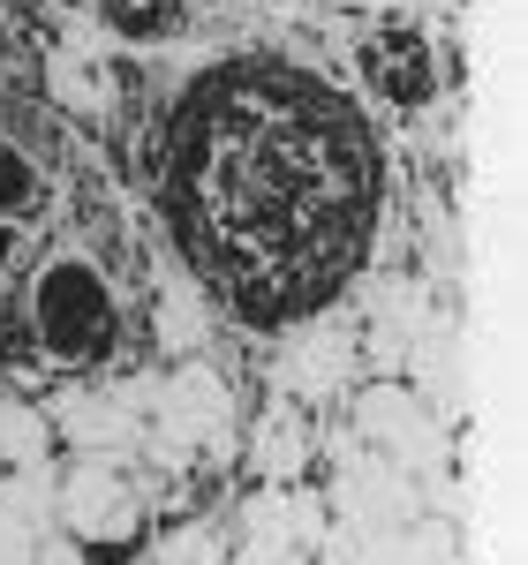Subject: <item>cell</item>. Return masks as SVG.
Here are the masks:
<instances>
[{"mask_svg": "<svg viewBox=\"0 0 528 565\" xmlns=\"http://www.w3.org/2000/svg\"><path fill=\"white\" fill-rule=\"evenodd\" d=\"M167 218L242 332H295L355 279L378 234V143L348 90L242 53L175 106Z\"/></svg>", "mask_w": 528, "mask_h": 565, "instance_id": "1", "label": "cell"}, {"mask_svg": "<svg viewBox=\"0 0 528 565\" xmlns=\"http://www.w3.org/2000/svg\"><path fill=\"white\" fill-rule=\"evenodd\" d=\"M23 317H31L39 362H53V370H98V362L122 354V332H129L114 279H106L84 249H53V257L31 271Z\"/></svg>", "mask_w": 528, "mask_h": 565, "instance_id": "2", "label": "cell"}, {"mask_svg": "<svg viewBox=\"0 0 528 565\" xmlns=\"http://www.w3.org/2000/svg\"><path fill=\"white\" fill-rule=\"evenodd\" d=\"M348 430L378 452V460H393L400 476H445V423L439 407L423 399L415 385H400V377H362L348 399Z\"/></svg>", "mask_w": 528, "mask_h": 565, "instance_id": "3", "label": "cell"}, {"mask_svg": "<svg viewBox=\"0 0 528 565\" xmlns=\"http://www.w3.org/2000/svg\"><path fill=\"white\" fill-rule=\"evenodd\" d=\"M53 527L76 535L84 551L136 543L144 498H136V482L122 476V460H68V468H61V490H53Z\"/></svg>", "mask_w": 528, "mask_h": 565, "instance_id": "4", "label": "cell"}, {"mask_svg": "<svg viewBox=\"0 0 528 565\" xmlns=\"http://www.w3.org/2000/svg\"><path fill=\"white\" fill-rule=\"evenodd\" d=\"M45 423H53V445H76V460H136V437H144V415L114 385L53 392Z\"/></svg>", "mask_w": 528, "mask_h": 565, "instance_id": "5", "label": "cell"}, {"mask_svg": "<svg viewBox=\"0 0 528 565\" xmlns=\"http://www.w3.org/2000/svg\"><path fill=\"white\" fill-rule=\"evenodd\" d=\"M362 84L378 90L393 114H423L439 98V53H431V39L415 23H386L362 45Z\"/></svg>", "mask_w": 528, "mask_h": 565, "instance_id": "6", "label": "cell"}, {"mask_svg": "<svg viewBox=\"0 0 528 565\" xmlns=\"http://www.w3.org/2000/svg\"><path fill=\"white\" fill-rule=\"evenodd\" d=\"M355 377V324H325V317H309L295 324V340L279 354V399H332V392Z\"/></svg>", "mask_w": 528, "mask_h": 565, "instance_id": "7", "label": "cell"}, {"mask_svg": "<svg viewBox=\"0 0 528 565\" xmlns=\"http://www.w3.org/2000/svg\"><path fill=\"white\" fill-rule=\"evenodd\" d=\"M242 460H250V476L272 482V490H295V476L309 468V445H317V430H309V415H303V399H264V415L242 430Z\"/></svg>", "mask_w": 528, "mask_h": 565, "instance_id": "8", "label": "cell"}, {"mask_svg": "<svg viewBox=\"0 0 528 565\" xmlns=\"http://www.w3.org/2000/svg\"><path fill=\"white\" fill-rule=\"evenodd\" d=\"M45 98H53L68 121H106V114H114V84H106V68L91 61L84 31L45 53Z\"/></svg>", "mask_w": 528, "mask_h": 565, "instance_id": "9", "label": "cell"}, {"mask_svg": "<svg viewBox=\"0 0 528 565\" xmlns=\"http://www.w3.org/2000/svg\"><path fill=\"white\" fill-rule=\"evenodd\" d=\"M151 340L175 354H204L212 348V295L197 287V279H181V271H167L159 279V295H151Z\"/></svg>", "mask_w": 528, "mask_h": 565, "instance_id": "10", "label": "cell"}, {"mask_svg": "<svg viewBox=\"0 0 528 565\" xmlns=\"http://www.w3.org/2000/svg\"><path fill=\"white\" fill-rule=\"evenodd\" d=\"M53 490H61V460H23L0 476V513L31 535H53Z\"/></svg>", "mask_w": 528, "mask_h": 565, "instance_id": "11", "label": "cell"}, {"mask_svg": "<svg viewBox=\"0 0 528 565\" xmlns=\"http://www.w3.org/2000/svg\"><path fill=\"white\" fill-rule=\"evenodd\" d=\"M98 23L129 45H175L189 31V0H98Z\"/></svg>", "mask_w": 528, "mask_h": 565, "instance_id": "12", "label": "cell"}, {"mask_svg": "<svg viewBox=\"0 0 528 565\" xmlns=\"http://www.w3.org/2000/svg\"><path fill=\"white\" fill-rule=\"evenodd\" d=\"M45 196H53V181L45 167L15 143V136H0V226H23V218L45 212Z\"/></svg>", "mask_w": 528, "mask_h": 565, "instance_id": "13", "label": "cell"}, {"mask_svg": "<svg viewBox=\"0 0 528 565\" xmlns=\"http://www.w3.org/2000/svg\"><path fill=\"white\" fill-rule=\"evenodd\" d=\"M234 527H242V543H264V551H295V490H272V482H257V490L242 498Z\"/></svg>", "mask_w": 528, "mask_h": 565, "instance_id": "14", "label": "cell"}, {"mask_svg": "<svg viewBox=\"0 0 528 565\" xmlns=\"http://www.w3.org/2000/svg\"><path fill=\"white\" fill-rule=\"evenodd\" d=\"M0 460H8V468L53 460V423H45L39 399H0Z\"/></svg>", "mask_w": 528, "mask_h": 565, "instance_id": "15", "label": "cell"}, {"mask_svg": "<svg viewBox=\"0 0 528 565\" xmlns=\"http://www.w3.org/2000/svg\"><path fill=\"white\" fill-rule=\"evenodd\" d=\"M226 558V535L212 521H181L175 535H159V551H151V565H220Z\"/></svg>", "mask_w": 528, "mask_h": 565, "instance_id": "16", "label": "cell"}, {"mask_svg": "<svg viewBox=\"0 0 528 565\" xmlns=\"http://www.w3.org/2000/svg\"><path fill=\"white\" fill-rule=\"evenodd\" d=\"M0 362L8 370H31L39 362V340H31V317H23V295L0 309Z\"/></svg>", "mask_w": 528, "mask_h": 565, "instance_id": "17", "label": "cell"}, {"mask_svg": "<svg viewBox=\"0 0 528 565\" xmlns=\"http://www.w3.org/2000/svg\"><path fill=\"white\" fill-rule=\"evenodd\" d=\"M39 558V535L31 527H15L8 513H0V565H31Z\"/></svg>", "mask_w": 528, "mask_h": 565, "instance_id": "18", "label": "cell"}, {"mask_svg": "<svg viewBox=\"0 0 528 565\" xmlns=\"http://www.w3.org/2000/svg\"><path fill=\"white\" fill-rule=\"evenodd\" d=\"M31 565H91V551L76 543V535L53 527V535H39V558H31Z\"/></svg>", "mask_w": 528, "mask_h": 565, "instance_id": "19", "label": "cell"}, {"mask_svg": "<svg viewBox=\"0 0 528 565\" xmlns=\"http://www.w3.org/2000/svg\"><path fill=\"white\" fill-rule=\"evenodd\" d=\"M226 565H309V551H264V543H234Z\"/></svg>", "mask_w": 528, "mask_h": 565, "instance_id": "20", "label": "cell"}, {"mask_svg": "<svg viewBox=\"0 0 528 565\" xmlns=\"http://www.w3.org/2000/svg\"><path fill=\"white\" fill-rule=\"evenodd\" d=\"M15 234H23V226H0V279H8V264H15Z\"/></svg>", "mask_w": 528, "mask_h": 565, "instance_id": "21", "label": "cell"}, {"mask_svg": "<svg viewBox=\"0 0 528 565\" xmlns=\"http://www.w3.org/2000/svg\"><path fill=\"white\" fill-rule=\"evenodd\" d=\"M136 565H151V558H136Z\"/></svg>", "mask_w": 528, "mask_h": 565, "instance_id": "22", "label": "cell"}]
</instances>
